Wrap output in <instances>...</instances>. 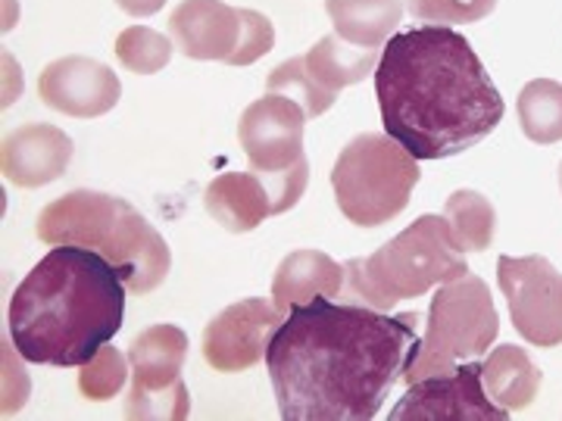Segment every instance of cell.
I'll return each mask as SVG.
<instances>
[{
	"label": "cell",
	"instance_id": "1",
	"mask_svg": "<svg viewBox=\"0 0 562 421\" xmlns=\"http://www.w3.org/2000/svg\"><path fill=\"white\" fill-rule=\"evenodd\" d=\"M419 316L331 297L291 306L266 350L284 421H369L419 350Z\"/></svg>",
	"mask_w": 562,
	"mask_h": 421
},
{
	"label": "cell",
	"instance_id": "2",
	"mask_svg": "<svg viewBox=\"0 0 562 421\" xmlns=\"http://www.w3.org/2000/svg\"><path fill=\"white\" fill-rule=\"evenodd\" d=\"M384 132L416 160H450L501 125L506 103L460 32L419 25L387 41L375 69Z\"/></svg>",
	"mask_w": 562,
	"mask_h": 421
},
{
	"label": "cell",
	"instance_id": "3",
	"mask_svg": "<svg viewBox=\"0 0 562 421\" xmlns=\"http://www.w3.org/2000/svg\"><path fill=\"white\" fill-rule=\"evenodd\" d=\"M125 294L113 262L88 247H54L10 297L7 321L22 360L81 368L120 334Z\"/></svg>",
	"mask_w": 562,
	"mask_h": 421
},
{
	"label": "cell",
	"instance_id": "4",
	"mask_svg": "<svg viewBox=\"0 0 562 421\" xmlns=\"http://www.w3.org/2000/svg\"><path fill=\"white\" fill-rule=\"evenodd\" d=\"M38 238L50 247H88L113 262L128 294L157 291L172 265L169 243L122 197L101 191H69L41 209Z\"/></svg>",
	"mask_w": 562,
	"mask_h": 421
},
{
	"label": "cell",
	"instance_id": "5",
	"mask_svg": "<svg viewBox=\"0 0 562 421\" xmlns=\"http://www.w3.org/2000/svg\"><path fill=\"white\" fill-rule=\"evenodd\" d=\"M344 272L353 300L387 312L394 303L416 300L438 284L462 278L469 262L443 216H419L372 257L344 262Z\"/></svg>",
	"mask_w": 562,
	"mask_h": 421
},
{
	"label": "cell",
	"instance_id": "6",
	"mask_svg": "<svg viewBox=\"0 0 562 421\" xmlns=\"http://www.w3.org/2000/svg\"><path fill=\"white\" fill-rule=\"evenodd\" d=\"M419 160L384 135H360L341 150L331 169V191L344 219L360 228H379L397 219L419 184Z\"/></svg>",
	"mask_w": 562,
	"mask_h": 421
},
{
	"label": "cell",
	"instance_id": "7",
	"mask_svg": "<svg viewBox=\"0 0 562 421\" xmlns=\"http://www.w3.org/2000/svg\"><path fill=\"white\" fill-rule=\"evenodd\" d=\"M497 334H501V316L491 300L487 284L472 272H465L457 281H447L431 300L425 338L419 341L413 362L406 365L403 382H422L457 368L460 362L479 360L497 341Z\"/></svg>",
	"mask_w": 562,
	"mask_h": 421
},
{
	"label": "cell",
	"instance_id": "8",
	"mask_svg": "<svg viewBox=\"0 0 562 421\" xmlns=\"http://www.w3.org/2000/svg\"><path fill=\"white\" fill-rule=\"evenodd\" d=\"M188 356V334L179 325H150L128 343L132 390L125 397L128 419L181 421L191 412L181 368Z\"/></svg>",
	"mask_w": 562,
	"mask_h": 421
},
{
	"label": "cell",
	"instance_id": "9",
	"mask_svg": "<svg viewBox=\"0 0 562 421\" xmlns=\"http://www.w3.org/2000/svg\"><path fill=\"white\" fill-rule=\"evenodd\" d=\"M497 281L513 328L535 346L562 343V275L543 257H501Z\"/></svg>",
	"mask_w": 562,
	"mask_h": 421
},
{
	"label": "cell",
	"instance_id": "10",
	"mask_svg": "<svg viewBox=\"0 0 562 421\" xmlns=\"http://www.w3.org/2000/svg\"><path fill=\"white\" fill-rule=\"evenodd\" d=\"M509 412L487 397L482 362H460L457 368L409 384L406 397L391 409V421H506Z\"/></svg>",
	"mask_w": 562,
	"mask_h": 421
},
{
	"label": "cell",
	"instance_id": "11",
	"mask_svg": "<svg viewBox=\"0 0 562 421\" xmlns=\"http://www.w3.org/2000/svg\"><path fill=\"white\" fill-rule=\"evenodd\" d=\"M288 312L276 303L247 297L222 309L216 319L203 328V360L216 372H247L266 360V350L281 328Z\"/></svg>",
	"mask_w": 562,
	"mask_h": 421
},
{
	"label": "cell",
	"instance_id": "12",
	"mask_svg": "<svg viewBox=\"0 0 562 421\" xmlns=\"http://www.w3.org/2000/svg\"><path fill=\"white\" fill-rule=\"evenodd\" d=\"M303 125H306V113L288 94H266L250 103L238 122V140L250 160V172L276 175L306 160Z\"/></svg>",
	"mask_w": 562,
	"mask_h": 421
},
{
	"label": "cell",
	"instance_id": "13",
	"mask_svg": "<svg viewBox=\"0 0 562 421\" xmlns=\"http://www.w3.org/2000/svg\"><path fill=\"white\" fill-rule=\"evenodd\" d=\"M41 101L72 120H98L122 98L116 72L91 57H60L47 62L38 79Z\"/></svg>",
	"mask_w": 562,
	"mask_h": 421
},
{
	"label": "cell",
	"instance_id": "14",
	"mask_svg": "<svg viewBox=\"0 0 562 421\" xmlns=\"http://www.w3.org/2000/svg\"><path fill=\"white\" fill-rule=\"evenodd\" d=\"M69 162H72V138L47 122H29L13 128L0 147L3 179L29 191L60 179Z\"/></svg>",
	"mask_w": 562,
	"mask_h": 421
},
{
	"label": "cell",
	"instance_id": "15",
	"mask_svg": "<svg viewBox=\"0 0 562 421\" xmlns=\"http://www.w3.org/2000/svg\"><path fill=\"white\" fill-rule=\"evenodd\" d=\"M172 41L188 60H228L241 38V10L225 0H184L169 16Z\"/></svg>",
	"mask_w": 562,
	"mask_h": 421
},
{
	"label": "cell",
	"instance_id": "16",
	"mask_svg": "<svg viewBox=\"0 0 562 421\" xmlns=\"http://www.w3.org/2000/svg\"><path fill=\"white\" fill-rule=\"evenodd\" d=\"M203 206L232 235H247L276 216L272 194L257 172H225L213 179L203 194Z\"/></svg>",
	"mask_w": 562,
	"mask_h": 421
},
{
	"label": "cell",
	"instance_id": "17",
	"mask_svg": "<svg viewBox=\"0 0 562 421\" xmlns=\"http://www.w3.org/2000/svg\"><path fill=\"white\" fill-rule=\"evenodd\" d=\"M347 272L322 250H294L279 262L272 278V303L281 312H291V306L338 297L344 291Z\"/></svg>",
	"mask_w": 562,
	"mask_h": 421
},
{
	"label": "cell",
	"instance_id": "18",
	"mask_svg": "<svg viewBox=\"0 0 562 421\" xmlns=\"http://www.w3.org/2000/svg\"><path fill=\"white\" fill-rule=\"evenodd\" d=\"M379 60H382L379 50L347 44L341 35L331 32V35H325L313 50L303 54L301 66L303 72L316 81V88H319L322 94L335 101L338 91L357 84V81H362L366 76H372V72L379 69Z\"/></svg>",
	"mask_w": 562,
	"mask_h": 421
},
{
	"label": "cell",
	"instance_id": "19",
	"mask_svg": "<svg viewBox=\"0 0 562 421\" xmlns=\"http://www.w3.org/2000/svg\"><path fill=\"white\" fill-rule=\"evenodd\" d=\"M482 384L491 400L506 412H516L531 406V400L538 397L543 375L522 346L503 343L482 362Z\"/></svg>",
	"mask_w": 562,
	"mask_h": 421
},
{
	"label": "cell",
	"instance_id": "20",
	"mask_svg": "<svg viewBox=\"0 0 562 421\" xmlns=\"http://www.w3.org/2000/svg\"><path fill=\"white\" fill-rule=\"evenodd\" d=\"M325 10L335 35L369 50L384 47L403 20V0H325Z\"/></svg>",
	"mask_w": 562,
	"mask_h": 421
},
{
	"label": "cell",
	"instance_id": "21",
	"mask_svg": "<svg viewBox=\"0 0 562 421\" xmlns=\"http://www.w3.org/2000/svg\"><path fill=\"white\" fill-rule=\"evenodd\" d=\"M443 219L450 225L453 238L462 247V253H482L494 243L497 231V209L479 191H453L443 203Z\"/></svg>",
	"mask_w": 562,
	"mask_h": 421
},
{
	"label": "cell",
	"instance_id": "22",
	"mask_svg": "<svg viewBox=\"0 0 562 421\" xmlns=\"http://www.w3.org/2000/svg\"><path fill=\"white\" fill-rule=\"evenodd\" d=\"M519 125L525 138L535 144H560L562 140V84L553 79L528 81L516 101Z\"/></svg>",
	"mask_w": 562,
	"mask_h": 421
},
{
	"label": "cell",
	"instance_id": "23",
	"mask_svg": "<svg viewBox=\"0 0 562 421\" xmlns=\"http://www.w3.org/2000/svg\"><path fill=\"white\" fill-rule=\"evenodd\" d=\"M116 60L135 76H154L172 60V41L147 25H132L116 38Z\"/></svg>",
	"mask_w": 562,
	"mask_h": 421
},
{
	"label": "cell",
	"instance_id": "24",
	"mask_svg": "<svg viewBox=\"0 0 562 421\" xmlns=\"http://www.w3.org/2000/svg\"><path fill=\"white\" fill-rule=\"evenodd\" d=\"M128 356H122L116 346H101L98 356L81 365L79 375V390L88 400L101 402L110 400L113 394H120L125 375H128Z\"/></svg>",
	"mask_w": 562,
	"mask_h": 421
},
{
	"label": "cell",
	"instance_id": "25",
	"mask_svg": "<svg viewBox=\"0 0 562 421\" xmlns=\"http://www.w3.org/2000/svg\"><path fill=\"white\" fill-rule=\"evenodd\" d=\"M497 0H406V10L428 25H465L491 16Z\"/></svg>",
	"mask_w": 562,
	"mask_h": 421
},
{
	"label": "cell",
	"instance_id": "26",
	"mask_svg": "<svg viewBox=\"0 0 562 421\" xmlns=\"http://www.w3.org/2000/svg\"><path fill=\"white\" fill-rule=\"evenodd\" d=\"M276 44V29L272 22L266 20L257 10H241V38H238V47L235 54L228 57V66H250L260 57H266Z\"/></svg>",
	"mask_w": 562,
	"mask_h": 421
},
{
	"label": "cell",
	"instance_id": "27",
	"mask_svg": "<svg viewBox=\"0 0 562 421\" xmlns=\"http://www.w3.org/2000/svg\"><path fill=\"white\" fill-rule=\"evenodd\" d=\"M120 3V10H125L128 16H154V13H160L162 3L166 0H116Z\"/></svg>",
	"mask_w": 562,
	"mask_h": 421
},
{
	"label": "cell",
	"instance_id": "28",
	"mask_svg": "<svg viewBox=\"0 0 562 421\" xmlns=\"http://www.w3.org/2000/svg\"><path fill=\"white\" fill-rule=\"evenodd\" d=\"M560 191H562V162H560Z\"/></svg>",
	"mask_w": 562,
	"mask_h": 421
}]
</instances>
